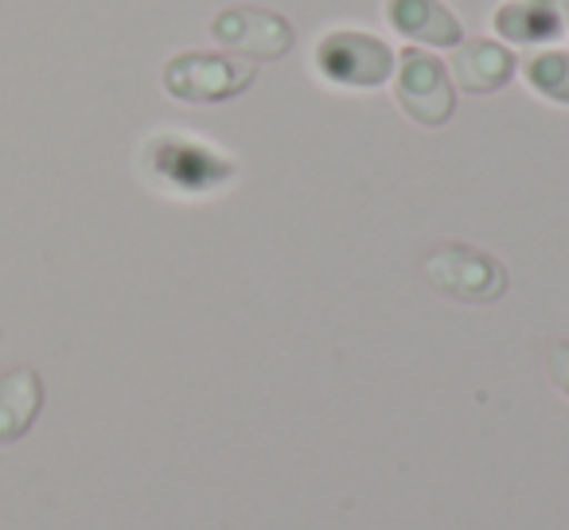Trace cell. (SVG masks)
<instances>
[{
	"mask_svg": "<svg viewBox=\"0 0 569 530\" xmlns=\"http://www.w3.org/2000/svg\"><path fill=\"white\" fill-rule=\"evenodd\" d=\"M421 278L433 293L457 304H496L507 297L503 261L468 242H441L421 258Z\"/></svg>",
	"mask_w": 569,
	"mask_h": 530,
	"instance_id": "1",
	"label": "cell"
},
{
	"mask_svg": "<svg viewBox=\"0 0 569 530\" xmlns=\"http://www.w3.org/2000/svg\"><path fill=\"white\" fill-rule=\"evenodd\" d=\"M258 79V67L234 63L227 56H214V51H180L164 63V90L176 102L188 106H219L230 98L246 94Z\"/></svg>",
	"mask_w": 569,
	"mask_h": 530,
	"instance_id": "2",
	"label": "cell"
},
{
	"mask_svg": "<svg viewBox=\"0 0 569 530\" xmlns=\"http://www.w3.org/2000/svg\"><path fill=\"white\" fill-rule=\"evenodd\" d=\"M398 63L402 67L395 74V98L402 106V113L426 129H441L457 110V94H452L445 63L421 48H406L398 56Z\"/></svg>",
	"mask_w": 569,
	"mask_h": 530,
	"instance_id": "3",
	"label": "cell"
},
{
	"mask_svg": "<svg viewBox=\"0 0 569 530\" xmlns=\"http://www.w3.org/2000/svg\"><path fill=\"white\" fill-rule=\"evenodd\" d=\"M317 63L336 87L375 90L395 74V51L367 32H332L317 48Z\"/></svg>",
	"mask_w": 569,
	"mask_h": 530,
	"instance_id": "4",
	"label": "cell"
},
{
	"mask_svg": "<svg viewBox=\"0 0 569 530\" xmlns=\"http://www.w3.org/2000/svg\"><path fill=\"white\" fill-rule=\"evenodd\" d=\"M211 36L227 51H238L246 59H258V63H273L293 51L297 32L284 17L269 9H250V4H238L227 9L211 20Z\"/></svg>",
	"mask_w": 569,
	"mask_h": 530,
	"instance_id": "5",
	"label": "cell"
},
{
	"mask_svg": "<svg viewBox=\"0 0 569 530\" xmlns=\"http://www.w3.org/2000/svg\"><path fill=\"white\" fill-rule=\"evenodd\" d=\"M387 20L398 36L426 43V48H457V43H465V28L441 0H387Z\"/></svg>",
	"mask_w": 569,
	"mask_h": 530,
	"instance_id": "6",
	"label": "cell"
},
{
	"mask_svg": "<svg viewBox=\"0 0 569 530\" xmlns=\"http://www.w3.org/2000/svg\"><path fill=\"white\" fill-rule=\"evenodd\" d=\"M515 56L496 40H468L457 43L452 56V79L465 94H496L515 79Z\"/></svg>",
	"mask_w": 569,
	"mask_h": 530,
	"instance_id": "7",
	"label": "cell"
},
{
	"mask_svg": "<svg viewBox=\"0 0 569 530\" xmlns=\"http://www.w3.org/2000/svg\"><path fill=\"white\" fill-rule=\"evenodd\" d=\"M43 410V379L32 367L0 374V444H12L36 426Z\"/></svg>",
	"mask_w": 569,
	"mask_h": 530,
	"instance_id": "8",
	"label": "cell"
},
{
	"mask_svg": "<svg viewBox=\"0 0 569 530\" xmlns=\"http://www.w3.org/2000/svg\"><path fill=\"white\" fill-rule=\"evenodd\" d=\"M496 32L511 43H538L553 40L561 32V20L550 0H515L496 12Z\"/></svg>",
	"mask_w": 569,
	"mask_h": 530,
	"instance_id": "9",
	"label": "cell"
},
{
	"mask_svg": "<svg viewBox=\"0 0 569 530\" xmlns=\"http://www.w3.org/2000/svg\"><path fill=\"white\" fill-rule=\"evenodd\" d=\"M530 90L553 106H569V51H542L522 63Z\"/></svg>",
	"mask_w": 569,
	"mask_h": 530,
	"instance_id": "10",
	"label": "cell"
},
{
	"mask_svg": "<svg viewBox=\"0 0 569 530\" xmlns=\"http://www.w3.org/2000/svg\"><path fill=\"white\" fill-rule=\"evenodd\" d=\"M546 374L558 387V394L569 398V340H550L546 343Z\"/></svg>",
	"mask_w": 569,
	"mask_h": 530,
	"instance_id": "11",
	"label": "cell"
},
{
	"mask_svg": "<svg viewBox=\"0 0 569 530\" xmlns=\"http://www.w3.org/2000/svg\"><path fill=\"white\" fill-rule=\"evenodd\" d=\"M566 12H569V0H566Z\"/></svg>",
	"mask_w": 569,
	"mask_h": 530,
	"instance_id": "12",
	"label": "cell"
}]
</instances>
